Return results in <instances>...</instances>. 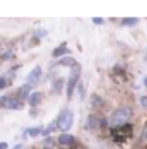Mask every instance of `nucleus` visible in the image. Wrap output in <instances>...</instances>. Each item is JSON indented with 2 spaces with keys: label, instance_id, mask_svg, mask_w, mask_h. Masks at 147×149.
<instances>
[{
  "label": "nucleus",
  "instance_id": "obj_19",
  "mask_svg": "<svg viewBox=\"0 0 147 149\" xmlns=\"http://www.w3.org/2000/svg\"><path fill=\"white\" fill-rule=\"evenodd\" d=\"M92 22H94V24H103L104 19L103 17H92Z\"/></svg>",
  "mask_w": 147,
  "mask_h": 149
},
{
  "label": "nucleus",
  "instance_id": "obj_13",
  "mask_svg": "<svg viewBox=\"0 0 147 149\" xmlns=\"http://www.w3.org/2000/svg\"><path fill=\"white\" fill-rule=\"evenodd\" d=\"M137 22H139V19H137V17H127V19H123V21H121V24H123V26H135Z\"/></svg>",
  "mask_w": 147,
  "mask_h": 149
},
{
  "label": "nucleus",
  "instance_id": "obj_20",
  "mask_svg": "<svg viewBox=\"0 0 147 149\" xmlns=\"http://www.w3.org/2000/svg\"><path fill=\"white\" fill-rule=\"evenodd\" d=\"M53 144H55V142H53V139H46V141H44V148H51Z\"/></svg>",
  "mask_w": 147,
  "mask_h": 149
},
{
  "label": "nucleus",
  "instance_id": "obj_1",
  "mask_svg": "<svg viewBox=\"0 0 147 149\" xmlns=\"http://www.w3.org/2000/svg\"><path fill=\"white\" fill-rule=\"evenodd\" d=\"M132 117V110L128 108V106H121V108H116L111 115H110V118H108V125L111 127V129H115V127H121V125H125L128 118Z\"/></svg>",
  "mask_w": 147,
  "mask_h": 149
},
{
  "label": "nucleus",
  "instance_id": "obj_2",
  "mask_svg": "<svg viewBox=\"0 0 147 149\" xmlns=\"http://www.w3.org/2000/svg\"><path fill=\"white\" fill-rule=\"evenodd\" d=\"M74 125V115L70 110H63L62 113H60L58 120H57V127H58L60 130L63 132V134H67V130H70Z\"/></svg>",
  "mask_w": 147,
  "mask_h": 149
},
{
  "label": "nucleus",
  "instance_id": "obj_24",
  "mask_svg": "<svg viewBox=\"0 0 147 149\" xmlns=\"http://www.w3.org/2000/svg\"><path fill=\"white\" fill-rule=\"evenodd\" d=\"M144 84H146V88H147V77H146V79H144Z\"/></svg>",
  "mask_w": 147,
  "mask_h": 149
},
{
  "label": "nucleus",
  "instance_id": "obj_17",
  "mask_svg": "<svg viewBox=\"0 0 147 149\" xmlns=\"http://www.w3.org/2000/svg\"><path fill=\"white\" fill-rule=\"evenodd\" d=\"M46 33H48L46 29H38V31H36V36H38V38H44V36H46Z\"/></svg>",
  "mask_w": 147,
  "mask_h": 149
},
{
  "label": "nucleus",
  "instance_id": "obj_11",
  "mask_svg": "<svg viewBox=\"0 0 147 149\" xmlns=\"http://www.w3.org/2000/svg\"><path fill=\"white\" fill-rule=\"evenodd\" d=\"M65 53H69V48L65 45L58 46L57 50H53V57H62V55H65Z\"/></svg>",
  "mask_w": 147,
  "mask_h": 149
},
{
  "label": "nucleus",
  "instance_id": "obj_14",
  "mask_svg": "<svg viewBox=\"0 0 147 149\" xmlns=\"http://www.w3.org/2000/svg\"><path fill=\"white\" fill-rule=\"evenodd\" d=\"M55 129H57V122H55V123H50L44 130H41V134H43V135H50L53 130H55Z\"/></svg>",
  "mask_w": 147,
  "mask_h": 149
},
{
  "label": "nucleus",
  "instance_id": "obj_10",
  "mask_svg": "<svg viewBox=\"0 0 147 149\" xmlns=\"http://www.w3.org/2000/svg\"><path fill=\"white\" fill-rule=\"evenodd\" d=\"M57 65H69V67H75V60L72 57H63L60 58V62H57Z\"/></svg>",
  "mask_w": 147,
  "mask_h": 149
},
{
  "label": "nucleus",
  "instance_id": "obj_5",
  "mask_svg": "<svg viewBox=\"0 0 147 149\" xmlns=\"http://www.w3.org/2000/svg\"><path fill=\"white\" fill-rule=\"evenodd\" d=\"M40 77H41V67H40V65H36V67L29 72V75H28V84H29V86L36 84V82L40 81Z\"/></svg>",
  "mask_w": 147,
  "mask_h": 149
},
{
  "label": "nucleus",
  "instance_id": "obj_23",
  "mask_svg": "<svg viewBox=\"0 0 147 149\" xmlns=\"http://www.w3.org/2000/svg\"><path fill=\"white\" fill-rule=\"evenodd\" d=\"M14 149H22V146H21V144H19V146H15Z\"/></svg>",
  "mask_w": 147,
  "mask_h": 149
},
{
  "label": "nucleus",
  "instance_id": "obj_7",
  "mask_svg": "<svg viewBox=\"0 0 147 149\" xmlns=\"http://www.w3.org/2000/svg\"><path fill=\"white\" fill-rule=\"evenodd\" d=\"M28 101H29L31 106H38L40 104V101H41V93H31L29 94V98H28Z\"/></svg>",
  "mask_w": 147,
  "mask_h": 149
},
{
  "label": "nucleus",
  "instance_id": "obj_9",
  "mask_svg": "<svg viewBox=\"0 0 147 149\" xmlns=\"http://www.w3.org/2000/svg\"><path fill=\"white\" fill-rule=\"evenodd\" d=\"M98 125H99V120H98V117L91 115V117L87 118V129H89V130H96V129H98Z\"/></svg>",
  "mask_w": 147,
  "mask_h": 149
},
{
  "label": "nucleus",
  "instance_id": "obj_4",
  "mask_svg": "<svg viewBox=\"0 0 147 149\" xmlns=\"http://www.w3.org/2000/svg\"><path fill=\"white\" fill-rule=\"evenodd\" d=\"M0 106L9 108V110H21L22 103L19 98H10V96H0Z\"/></svg>",
  "mask_w": 147,
  "mask_h": 149
},
{
  "label": "nucleus",
  "instance_id": "obj_18",
  "mask_svg": "<svg viewBox=\"0 0 147 149\" xmlns=\"http://www.w3.org/2000/svg\"><path fill=\"white\" fill-rule=\"evenodd\" d=\"M7 84H9V81H7L5 77H0V89H3Z\"/></svg>",
  "mask_w": 147,
  "mask_h": 149
},
{
  "label": "nucleus",
  "instance_id": "obj_12",
  "mask_svg": "<svg viewBox=\"0 0 147 149\" xmlns=\"http://www.w3.org/2000/svg\"><path fill=\"white\" fill-rule=\"evenodd\" d=\"M62 88H63V81H62V79H57V81L53 82V91H55V94H60V93H62Z\"/></svg>",
  "mask_w": 147,
  "mask_h": 149
},
{
  "label": "nucleus",
  "instance_id": "obj_25",
  "mask_svg": "<svg viewBox=\"0 0 147 149\" xmlns=\"http://www.w3.org/2000/svg\"><path fill=\"white\" fill-rule=\"evenodd\" d=\"M146 57H147V53H146Z\"/></svg>",
  "mask_w": 147,
  "mask_h": 149
},
{
  "label": "nucleus",
  "instance_id": "obj_21",
  "mask_svg": "<svg viewBox=\"0 0 147 149\" xmlns=\"http://www.w3.org/2000/svg\"><path fill=\"white\" fill-rule=\"evenodd\" d=\"M140 104H142L144 108H147V96H142V98H140Z\"/></svg>",
  "mask_w": 147,
  "mask_h": 149
},
{
  "label": "nucleus",
  "instance_id": "obj_15",
  "mask_svg": "<svg viewBox=\"0 0 147 149\" xmlns=\"http://www.w3.org/2000/svg\"><path fill=\"white\" fill-rule=\"evenodd\" d=\"M28 135H31V137H36V135L41 134V129L40 127H33V129H28V132H26Z\"/></svg>",
  "mask_w": 147,
  "mask_h": 149
},
{
  "label": "nucleus",
  "instance_id": "obj_8",
  "mask_svg": "<svg viewBox=\"0 0 147 149\" xmlns=\"http://www.w3.org/2000/svg\"><path fill=\"white\" fill-rule=\"evenodd\" d=\"M29 94H31V86L29 84H24V86L19 89V93H17L19 100H22V98H29Z\"/></svg>",
  "mask_w": 147,
  "mask_h": 149
},
{
  "label": "nucleus",
  "instance_id": "obj_16",
  "mask_svg": "<svg viewBox=\"0 0 147 149\" xmlns=\"http://www.w3.org/2000/svg\"><path fill=\"white\" fill-rule=\"evenodd\" d=\"M103 100L98 96V94H92V104H96V106H103Z\"/></svg>",
  "mask_w": 147,
  "mask_h": 149
},
{
  "label": "nucleus",
  "instance_id": "obj_22",
  "mask_svg": "<svg viewBox=\"0 0 147 149\" xmlns=\"http://www.w3.org/2000/svg\"><path fill=\"white\" fill-rule=\"evenodd\" d=\"M7 148H9L7 142H0V149H7Z\"/></svg>",
  "mask_w": 147,
  "mask_h": 149
},
{
  "label": "nucleus",
  "instance_id": "obj_3",
  "mask_svg": "<svg viewBox=\"0 0 147 149\" xmlns=\"http://www.w3.org/2000/svg\"><path fill=\"white\" fill-rule=\"evenodd\" d=\"M79 77H80V67L75 65V67H72V72H70L69 81H67V98H72L74 89L79 84Z\"/></svg>",
  "mask_w": 147,
  "mask_h": 149
},
{
  "label": "nucleus",
  "instance_id": "obj_6",
  "mask_svg": "<svg viewBox=\"0 0 147 149\" xmlns=\"http://www.w3.org/2000/svg\"><path fill=\"white\" fill-rule=\"evenodd\" d=\"M58 144H60V146H63V148H70V146L75 144V137L70 135V134H60Z\"/></svg>",
  "mask_w": 147,
  "mask_h": 149
}]
</instances>
